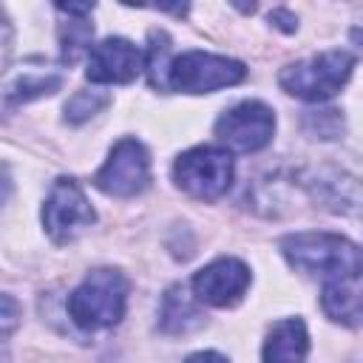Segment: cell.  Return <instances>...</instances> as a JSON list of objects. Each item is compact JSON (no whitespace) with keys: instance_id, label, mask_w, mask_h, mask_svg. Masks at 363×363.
Masks as SVG:
<instances>
[{"instance_id":"obj_18","label":"cell","mask_w":363,"mask_h":363,"mask_svg":"<svg viewBox=\"0 0 363 363\" xmlns=\"http://www.w3.org/2000/svg\"><path fill=\"white\" fill-rule=\"evenodd\" d=\"M17 323V303L11 301V295H3V335H9Z\"/></svg>"},{"instance_id":"obj_3","label":"cell","mask_w":363,"mask_h":363,"mask_svg":"<svg viewBox=\"0 0 363 363\" xmlns=\"http://www.w3.org/2000/svg\"><path fill=\"white\" fill-rule=\"evenodd\" d=\"M354 57L349 51H323L309 60L289 62L278 74V85L298 99L306 102H323L335 96L352 77Z\"/></svg>"},{"instance_id":"obj_10","label":"cell","mask_w":363,"mask_h":363,"mask_svg":"<svg viewBox=\"0 0 363 363\" xmlns=\"http://www.w3.org/2000/svg\"><path fill=\"white\" fill-rule=\"evenodd\" d=\"M142 51L125 40V37H108L102 43H96L88 54V71L85 77L91 82H116L125 85L130 79H136V74L142 71Z\"/></svg>"},{"instance_id":"obj_1","label":"cell","mask_w":363,"mask_h":363,"mask_svg":"<svg viewBox=\"0 0 363 363\" xmlns=\"http://www.w3.org/2000/svg\"><path fill=\"white\" fill-rule=\"evenodd\" d=\"M281 252L289 267L320 275L326 281L363 275V250L335 233H295L281 241Z\"/></svg>"},{"instance_id":"obj_7","label":"cell","mask_w":363,"mask_h":363,"mask_svg":"<svg viewBox=\"0 0 363 363\" xmlns=\"http://www.w3.org/2000/svg\"><path fill=\"white\" fill-rule=\"evenodd\" d=\"M96 213L74 179H57L43 204V227L54 244H68L79 230L91 227Z\"/></svg>"},{"instance_id":"obj_6","label":"cell","mask_w":363,"mask_h":363,"mask_svg":"<svg viewBox=\"0 0 363 363\" xmlns=\"http://www.w3.org/2000/svg\"><path fill=\"white\" fill-rule=\"evenodd\" d=\"M147 184H150V156L145 145L136 139H119L111 147L105 164L94 176V187L116 199L139 196L142 190H147Z\"/></svg>"},{"instance_id":"obj_16","label":"cell","mask_w":363,"mask_h":363,"mask_svg":"<svg viewBox=\"0 0 363 363\" xmlns=\"http://www.w3.org/2000/svg\"><path fill=\"white\" fill-rule=\"evenodd\" d=\"M60 85H62L60 77H31V74H26L9 88V102H28V99L54 94Z\"/></svg>"},{"instance_id":"obj_4","label":"cell","mask_w":363,"mask_h":363,"mask_svg":"<svg viewBox=\"0 0 363 363\" xmlns=\"http://www.w3.org/2000/svg\"><path fill=\"white\" fill-rule=\"evenodd\" d=\"M233 156L224 147L201 145L193 150H184L176 164H173V179L176 184L201 201H213L224 196L233 184Z\"/></svg>"},{"instance_id":"obj_19","label":"cell","mask_w":363,"mask_h":363,"mask_svg":"<svg viewBox=\"0 0 363 363\" xmlns=\"http://www.w3.org/2000/svg\"><path fill=\"white\" fill-rule=\"evenodd\" d=\"M184 363H227V357H221L218 352H196Z\"/></svg>"},{"instance_id":"obj_12","label":"cell","mask_w":363,"mask_h":363,"mask_svg":"<svg viewBox=\"0 0 363 363\" xmlns=\"http://www.w3.org/2000/svg\"><path fill=\"white\" fill-rule=\"evenodd\" d=\"M309 354V335L301 318L278 320L264 340V363H303Z\"/></svg>"},{"instance_id":"obj_15","label":"cell","mask_w":363,"mask_h":363,"mask_svg":"<svg viewBox=\"0 0 363 363\" xmlns=\"http://www.w3.org/2000/svg\"><path fill=\"white\" fill-rule=\"evenodd\" d=\"M167 51H170L167 37L162 31H153L150 34V45H147V60H145V68H147V77H150L153 88H164L167 85V71H170V65L164 62Z\"/></svg>"},{"instance_id":"obj_9","label":"cell","mask_w":363,"mask_h":363,"mask_svg":"<svg viewBox=\"0 0 363 363\" xmlns=\"http://www.w3.org/2000/svg\"><path fill=\"white\" fill-rule=\"evenodd\" d=\"M193 298L207 306H235L247 286H250V269L238 258H218L207 267H201L193 275Z\"/></svg>"},{"instance_id":"obj_11","label":"cell","mask_w":363,"mask_h":363,"mask_svg":"<svg viewBox=\"0 0 363 363\" xmlns=\"http://www.w3.org/2000/svg\"><path fill=\"white\" fill-rule=\"evenodd\" d=\"M320 306L326 318L337 323H346V326L363 323V275L326 281L320 292Z\"/></svg>"},{"instance_id":"obj_2","label":"cell","mask_w":363,"mask_h":363,"mask_svg":"<svg viewBox=\"0 0 363 363\" xmlns=\"http://www.w3.org/2000/svg\"><path fill=\"white\" fill-rule=\"evenodd\" d=\"M128 278L119 269H94L71 295L68 315L82 329H105L125 318L128 306Z\"/></svg>"},{"instance_id":"obj_14","label":"cell","mask_w":363,"mask_h":363,"mask_svg":"<svg viewBox=\"0 0 363 363\" xmlns=\"http://www.w3.org/2000/svg\"><path fill=\"white\" fill-rule=\"evenodd\" d=\"M91 23H85V17H77V20H68V26H62V60L65 62H74L79 60L88 48H91Z\"/></svg>"},{"instance_id":"obj_13","label":"cell","mask_w":363,"mask_h":363,"mask_svg":"<svg viewBox=\"0 0 363 363\" xmlns=\"http://www.w3.org/2000/svg\"><path fill=\"white\" fill-rule=\"evenodd\" d=\"M201 323V312L193 303V298L184 292V286H173L164 295L162 303V329L173 335H184Z\"/></svg>"},{"instance_id":"obj_5","label":"cell","mask_w":363,"mask_h":363,"mask_svg":"<svg viewBox=\"0 0 363 363\" xmlns=\"http://www.w3.org/2000/svg\"><path fill=\"white\" fill-rule=\"evenodd\" d=\"M247 77L244 62L207 54V51H187L170 62L167 71V88L184 91V94H210L227 85H235Z\"/></svg>"},{"instance_id":"obj_8","label":"cell","mask_w":363,"mask_h":363,"mask_svg":"<svg viewBox=\"0 0 363 363\" xmlns=\"http://www.w3.org/2000/svg\"><path fill=\"white\" fill-rule=\"evenodd\" d=\"M272 133H275V113L258 99L233 105L216 122L218 142L238 153H255V150L267 147Z\"/></svg>"},{"instance_id":"obj_17","label":"cell","mask_w":363,"mask_h":363,"mask_svg":"<svg viewBox=\"0 0 363 363\" xmlns=\"http://www.w3.org/2000/svg\"><path fill=\"white\" fill-rule=\"evenodd\" d=\"M108 96L99 91H79L71 96V102L65 105V119L68 122H85L88 116H94L99 108H105Z\"/></svg>"}]
</instances>
